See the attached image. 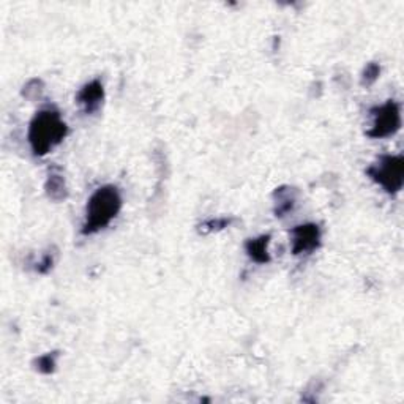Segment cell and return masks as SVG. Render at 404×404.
<instances>
[{"label": "cell", "mask_w": 404, "mask_h": 404, "mask_svg": "<svg viewBox=\"0 0 404 404\" xmlns=\"http://www.w3.org/2000/svg\"><path fill=\"white\" fill-rule=\"evenodd\" d=\"M67 134L68 127L59 111L54 107L38 111L28 127V142L33 155L45 156L55 146H59Z\"/></svg>", "instance_id": "6da1fadb"}, {"label": "cell", "mask_w": 404, "mask_h": 404, "mask_svg": "<svg viewBox=\"0 0 404 404\" xmlns=\"http://www.w3.org/2000/svg\"><path fill=\"white\" fill-rule=\"evenodd\" d=\"M122 208V196L115 185H105L92 194L85 207V220L81 233L84 235L97 234L107 228Z\"/></svg>", "instance_id": "7a4b0ae2"}, {"label": "cell", "mask_w": 404, "mask_h": 404, "mask_svg": "<svg viewBox=\"0 0 404 404\" xmlns=\"http://www.w3.org/2000/svg\"><path fill=\"white\" fill-rule=\"evenodd\" d=\"M366 174L388 194H396L404 182V158L401 155L381 156L366 169Z\"/></svg>", "instance_id": "3957f363"}, {"label": "cell", "mask_w": 404, "mask_h": 404, "mask_svg": "<svg viewBox=\"0 0 404 404\" xmlns=\"http://www.w3.org/2000/svg\"><path fill=\"white\" fill-rule=\"evenodd\" d=\"M370 112L373 115V127L366 132V136H370V138H388L401 128V111L396 101L388 100L382 106L373 107Z\"/></svg>", "instance_id": "277c9868"}, {"label": "cell", "mask_w": 404, "mask_h": 404, "mask_svg": "<svg viewBox=\"0 0 404 404\" xmlns=\"http://www.w3.org/2000/svg\"><path fill=\"white\" fill-rule=\"evenodd\" d=\"M321 228L314 223H307V225H299L291 230V242H292V255H309L314 250L321 247Z\"/></svg>", "instance_id": "5b68a950"}, {"label": "cell", "mask_w": 404, "mask_h": 404, "mask_svg": "<svg viewBox=\"0 0 404 404\" xmlns=\"http://www.w3.org/2000/svg\"><path fill=\"white\" fill-rule=\"evenodd\" d=\"M105 100V87L100 79H93V81L83 85L79 92L76 93V103L81 106V110L85 114H95Z\"/></svg>", "instance_id": "8992f818"}, {"label": "cell", "mask_w": 404, "mask_h": 404, "mask_svg": "<svg viewBox=\"0 0 404 404\" xmlns=\"http://www.w3.org/2000/svg\"><path fill=\"white\" fill-rule=\"evenodd\" d=\"M45 190H46L48 198L53 201L60 202L68 198L67 182H65L63 172L59 166H51V168L48 169Z\"/></svg>", "instance_id": "52a82bcc"}, {"label": "cell", "mask_w": 404, "mask_h": 404, "mask_svg": "<svg viewBox=\"0 0 404 404\" xmlns=\"http://www.w3.org/2000/svg\"><path fill=\"white\" fill-rule=\"evenodd\" d=\"M299 191L292 188V186H280L273 191V201H275V215L278 218H283L287 213L294 211L295 204H297Z\"/></svg>", "instance_id": "ba28073f"}, {"label": "cell", "mask_w": 404, "mask_h": 404, "mask_svg": "<svg viewBox=\"0 0 404 404\" xmlns=\"http://www.w3.org/2000/svg\"><path fill=\"white\" fill-rule=\"evenodd\" d=\"M269 243L270 235H261L256 239H250L245 243V250L250 259H253L256 264H269L270 262V253H269Z\"/></svg>", "instance_id": "9c48e42d"}, {"label": "cell", "mask_w": 404, "mask_h": 404, "mask_svg": "<svg viewBox=\"0 0 404 404\" xmlns=\"http://www.w3.org/2000/svg\"><path fill=\"white\" fill-rule=\"evenodd\" d=\"M57 358H59V352H48L35 360L33 365L41 374H53L57 366Z\"/></svg>", "instance_id": "30bf717a"}, {"label": "cell", "mask_w": 404, "mask_h": 404, "mask_svg": "<svg viewBox=\"0 0 404 404\" xmlns=\"http://www.w3.org/2000/svg\"><path fill=\"white\" fill-rule=\"evenodd\" d=\"M381 75V67H379V63L376 62H371V63H368L365 70H363V73H362V85H371L378 81V78Z\"/></svg>", "instance_id": "8fae6325"}, {"label": "cell", "mask_w": 404, "mask_h": 404, "mask_svg": "<svg viewBox=\"0 0 404 404\" xmlns=\"http://www.w3.org/2000/svg\"><path fill=\"white\" fill-rule=\"evenodd\" d=\"M54 264H55V253L49 250V251L45 253V255H43L40 261L35 264V265H37V267H35V270L45 275V273H48L51 269H53Z\"/></svg>", "instance_id": "7c38bea8"}, {"label": "cell", "mask_w": 404, "mask_h": 404, "mask_svg": "<svg viewBox=\"0 0 404 404\" xmlns=\"http://www.w3.org/2000/svg\"><path fill=\"white\" fill-rule=\"evenodd\" d=\"M230 223H234L233 218H218V220H211L204 223V225L201 226V233H213V230H220V229H225L228 228Z\"/></svg>", "instance_id": "4fadbf2b"}]
</instances>
